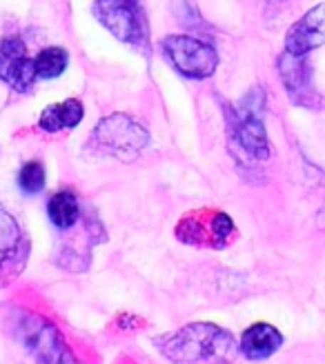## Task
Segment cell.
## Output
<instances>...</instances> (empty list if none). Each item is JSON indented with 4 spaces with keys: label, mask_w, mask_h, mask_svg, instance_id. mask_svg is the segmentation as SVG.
Wrapping results in <instances>:
<instances>
[{
    "label": "cell",
    "mask_w": 325,
    "mask_h": 364,
    "mask_svg": "<svg viewBox=\"0 0 325 364\" xmlns=\"http://www.w3.org/2000/svg\"><path fill=\"white\" fill-rule=\"evenodd\" d=\"M47 213H49V220L58 229L74 227V223L78 220V200H76V196L69 193V191H61L56 196H51L49 205H47Z\"/></svg>",
    "instance_id": "7c38bea8"
},
{
    "label": "cell",
    "mask_w": 325,
    "mask_h": 364,
    "mask_svg": "<svg viewBox=\"0 0 325 364\" xmlns=\"http://www.w3.org/2000/svg\"><path fill=\"white\" fill-rule=\"evenodd\" d=\"M16 336L41 364H76L58 329L41 316L18 314Z\"/></svg>",
    "instance_id": "7a4b0ae2"
},
{
    "label": "cell",
    "mask_w": 325,
    "mask_h": 364,
    "mask_svg": "<svg viewBox=\"0 0 325 364\" xmlns=\"http://www.w3.org/2000/svg\"><path fill=\"white\" fill-rule=\"evenodd\" d=\"M83 120V105L81 100H65L58 105H49L41 114V127L45 132H61L76 127Z\"/></svg>",
    "instance_id": "8fae6325"
},
{
    "label": "cell",
    "mask_w": 325,
    "mask_h": 364,
    "mask_svg": "<svg viewBox=\"0 0 325 364\" xmlns=\"http://www.w3.org/2000/svg\"><path fill=\"white\" fill-rule=\"evenodd\" d=\"M94 136L107 151L120 158H132L148 144V132L136 120L120 114L100 120Z\"/></svg>",
    "instance_id": "8992f818"
},
{
    "label": "cell",
    "mask_w": 325,
    "mask_h": 364,
    "mask_svg": "<svg viewBox=\"0 0 325 364\" xmlns=\"http://www.w3.org/2000/svg\"><path fill=\"white\" fill-rule=\"evenodd\" d=\"M162 51L176 67V71H180L187 78H210L219 67V56H216L214 47L198 38H192V36H167L162 41Z\"/></svg>",
    "instance_id": "277c9868"
},
{
    "label": "cell",
    "mask_w": 325,
    "mask_h": 364,
    "mask_svg": "<svg viewBox=\"0 0 325 364\" xmlns=\"http://www.w3.org/2000/svg\"><path fill=\"white\" fill-rule=\"evenodd\" d=\"M18 185L27 193H38L45 187V169L41 162H27V165L18 173Z\"/></svg>",
    "instance_id": "9a60e30c"
},
{
    "label": "cell",
    "mask_w": 325,
    "mask_h": 364,
    "mask_svg": "<svg viewBox=\"0 0 325 364\" xmlns=\"http://www.w3.org/2000/svg\"><path fill=\"white\" fill-rule=\"evenodd\" d=\"M33 63H36V74H38V78H56L65 71L69 56L61 47H47L33 58Z\"/></svg>",
    "instance_id": "5bb4252c"
},
{
    "label": "cell",
    "mask_w": 325,
    "mask_h": 364,
    "mask_svg": "<svg viewBox=\"0 0 325 364\" xmlns=\"http://www.w3.org/2000/svg\"><path fill=\"white\" fill-rule=\"evenodd\" d=\"M23 235L18 229L16 220L5 211L0 209V269H3L11 258H16L18 249H21Z\"/></svg>",
    "instance_id": "4fadbf2b"
},
{
    "label": "cell",
    "mask_w": 325,
    "mask_h": 364,
    "mask_svg": "<svg viewBox=\"0 0 325 364\" xmlns=\"http://www.w3.org/2000/svg\"><path fill=\"white\" fill-rule=\"evenodd\" d=\"M0 78L16 91H27L38 78L36 63L27 53V45L18 36H9L0 43Z\"/></svg>",
    "instance_id": "52a82bcc"
},
{
    "label": "cell",
    "mask_w": 325,
    "mask_h": 364,
    "mask_svg": "<svg viewBox=\"0 0 325 364\" xmlns=\"http://www.w3.org/2000/svg\"><path fill=\"white\" fill-rule=\"evenodd\" d=\"M160 353L174 364H227L237 355V340L216 324H187L156 340Z\"/></svg>",
    "instance_id": "6da1fadb"
},
{
    "label": "cell",
    "mask_w": 325,
    "mask_h": 364,
    "mask_svg": "<svg viewBox=\"0 0 325 364\" xmlns=\"http://www.w3.org/2000/svg\"><path fill=\"white\" fill-rule=\"evenodd\" d=\"M283 344V336L269 324H254L243 333L241 338V351L245 353V358L249 360H263L269 358L272 353L279 351V347Z\"/></svg>",
    "instance_id": "30bf717a"
},
{
    "label": "cell",
    "mask_w": 325,
    "mask_h": 364,
    "mask_svg": "<svg viewBox=\"0 0 325 364\" xmlns=\"http://www.w3.org/2000/svg\"><path fill=\"white\" fill-rule=\"evenodd\" d=\"M178 240L194 247H212L221 249L225 247L234 235V223L223 211H190L176 227Z\"/></svg>",
    "instance_id": "5b68a950"
},
{
    "label": "cell",
    "mask_w": 325,
    "mask_h": 364,
    "mask_svg": "<svg viewBox=\"0 0 325 364\" xmlns=\"http://www.w3.org/2000/svg\"><path fill=\"white\" fill-rule=\"evenodd\" d=\"M323 43H325V5H316L287 29L285 51L292 58H301L312 49H319Z\"/></svg>",
    "instance_id": "ba28073f"
},
{
    "label": "cell",
    "mask_w": 325,
    "mask_h": 364,
    "mask_svg": "<svg viewBox=\"0 0 325 364\" xmlns=\"http://www.w3.org/2000/svg\"><path fill=\"white\" fill-rule=\"evenodd\" d=\"M229 129L243 147L257 156L259 160H265L269 156V142L265 136V127L261 118L254 112H237L234 120H229Z\"/></svg>",
    "instance_id": "9c48e42d"
},
{
    "label": "cell",
    "mask_w": 325,
    "mask_h": 364,
    "mask_svg": "<svg viewBox=\"0 0 325 364\" xmlns=\"http://www.w3.org/2000/svg\"><path fill=\"white\" fill-rule=\"evenodd\" d=\"M94 14L118 41L148 47V23L140 0H94Z\"/></svg>",
    "instance_id": "3957f363"
}]
</instances>
